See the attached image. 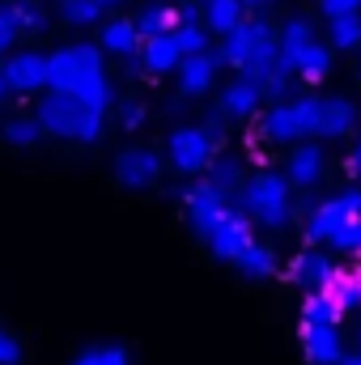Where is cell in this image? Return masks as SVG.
I'll return each mask as SVG.
<instances>
[{
  "mask_svg": "<svg viewBox=\"0 0 361 365\" xmlns=\"http://www.w3.org/2000/svg\"><path fill=\"white\" fill-rule=\"evenodd\" d=\"M34 119H39V128L43 132H51V136H60V140H81V145H90L102 136V110H93L86 106L77 93L68 90H51L39 98V110H34Z\"/></svg>",
  "mask_w": 361,
  "mask_h": 365,
  "instance_id": "1",
  "label": "cell"
},
{
  "mask_svg": "<svg viewBox=\"0 0 361 365\" xmlns=\"http://www.w3.org/2000/svg\"><path fill=\"white\" fill-rule=\"evenodd\" d=\"M234 208L247 212V221H255V225H264V230H285V225L293 221L289 179H285V175H272V170L247 175L243 191L234 195Z\"/></svg>",
  "mask_w": 361,
  "mask_h": 365,
  "instance_id": "2",
  "label": "cell"
},
{
  "mask_svg": "<svg viewBox=\"0 0 361 365\" xmlns=\"http://www.w3.org/2000/svg\"><path fill=\"white\" fill-rule=\"evenodd\" d=\"M319 106H323V98H315V93L272 102V110L260 119V136L272 140V145H289V140L315 136V128H319Z\"/></svg>",
  "mask_w": 361,
  "mask_h": 365,
  "instance_id": "3",
  "label": "cell"
},
{
  "mask_svg": "<svg viewBox=\"0 0 361 365\" xmlns=\"http://www.w3.org/2000/svg\"><path fill=\"white\" fill-rule=\"evenodd\" d=\"M98 73H106L98 43H73V47H60V51L47 56V90H68L73 93L77 86H86Z\"/></svg>",
  "mask_w": 361,
  "mask_h": 365,
  "instance_id": "4",
  "label": "cell"
},
{
  "mask_svg": "<svg viewBox=\"0 0 361 365\" xmlns=\"http://www.w3.org/2000/svg\"><path fill=\"white\" fill-rule=\"evenodd\" d=\"M166 153L179 175H204L208 162L217 158V128H175Z\"/></svg>",
  "mask_w": 361,
  "mask_h": 365,
  "instance_id": "5",
  "label": "cell"
},
{
  "mask_svg": "<svg viewBox=\"0 0 361 365\" xmlns=\"http://www.w3.org/2000/svg\"><path fill=\"white\" fill-rule=\"evenodd\" d=\"M264 43H276V30H272L264 17H243L230 34H221V51H217V60L230 64V68H243Z\"/></svg>",
  "mask_w": 361,
  "mask_h": 365,
  "instance_id": "6",
  "label": "cell"
},
{
  "mask_svg": "<svg viewBox=\"0 0 361 365\" xmlns=\"http://www.w3.org/2000/svg\"><path fill=\"white\" fill-rule=\"evenodd\" d=\"M349 217H361V187L340 191V195L323 200L319 208H310V217H306V238H310V242H327Z\"/></svg>",
  "mask_w": 361,
  "mask_h": 365,
  "instance_id": "7",
  "label": "cell"
},
{
  "mask_svg": "<svg viewBox=\"0 0 361 365\" xmlns=\"http://www.w3.org/2000/svg\"><path fill=\"white\" fill-rule=\"evenodd\" d=\"M183 208H187V225H191V234L195 238H208L213 234V225L234 208L217 187H208V182H195V187H187V195H183Z\"/></svg>",
  "mask_w": 361,
  "mask_h": 365,
  "instance_id": "8",
  "label": "cell"
},
{
  "mask_svg": "<svg viewBox=\"0 0 361 365\" xmlns=\"http://www.w3.org/2000/svg\"><path fill=\"white\" fill-rule=\"evenodd\" d=\"M204 242H208V251H213L217 259H230V264H234V259L255 242V238H251V221H247V212L230 208V212L213 225V234H208Z\"/></svg>",
  "mask_w": 361,
  "mask_h": 365,
  "instance_id": "9",
  "label": "cell"
},
{
  "mask_svg": "<svg viewBox=\"0 0 361 365\" xmlns=\"http://www.w3.org/2000/svg\"><path fill=\"white\" fill-rule=\"evenodd\" d=\"M0 77H4V90L9 93H34L47 90V56L43 51H17L0 64Z\"/></svg>",
  "mask_w": 361,
  "mask_h": 365,
  "instance_id": "10",
  "label": "cell"
},
{
  "mask_svg": "<svg viewBox=\"0 0 361 365\" xmlns=\"http://www.w3.org/2000/svg\"><path fill=\"white\" fill-rule=\"evenodd\" d=\"M158 175H162V158L153 149H145V145H132V149H123L115 158V179L123 182V187H132V191L153 187Z\"/></svg>",
  "mask_w": 361,
  "mask_h": 365,
  "instance_id": "11",
  "label": "cell"
},
{
  "mask_svg": "<svg viewBox=\"0 0 361 365\" xmlns=\"http://www.w3.org/2000/svg\"><path fill=\"white\" fill-rule=\"evenodd\" d=\"M217 56L213 51H195V56H183L179 60V93L187 98H204V93L213 90V77H217Z\"/></svg>",
  "mask_w": 361,
  "mask_h": 365,
  "instance_id": "12",
  "label": "cell"
},
{
  "mask_svg": "<svg viewBox=\"0 0 361 365\" xmlns=\"http://www.w3.org/2000/svg\"><path fill=\"white\" fill-rule=\"evenodd\" d=\"M260 102H264V86L238 73V77L221 90V115H225V119H251V115L260 110Z\"/></svg>",
  "mask_w": 361,
  "mask_h": 365,
  "instance_id": "13",
  "label": "cell"
},
{
  "mask_svg": "<svg viewBox=\"0 0 361 365\" xmlns=\"http://www.w3.org/2000/svg\"><path fill=\"white\" fill-rule=\"evenodd\" d=\"M336 276V264L319 251V247H310V251H302L298 259H293V268H289V280L293 284H302L306 293H315V289H327V280Z\"/></svg>",
  "mask_w": 361,
  "mask_h": 365,
  "instance_id": "14",
  "label": "cell"
},
{
  "mask_svg": "<svg viewBox=\"0 0 361 365\" xmlns=\"http://www.w3.org/2000/svg\"><path fill=\"white\" fill-rule=\"evenodd\" d=\"M285 179H289V187H302V191H310L315 182L323 179V149H319L315 140L298 145V149L289 153V170H285Z\"/></svg>",
  "mask_w": 361,
  "mask_h": 365,
  "instance_id": "15",
  "label": "cell"
},
{
  "mask_svg": "<svg viewBox=\"0 0 361 365\" xmlns=\"http://www.w3.org/2000/svg\"><path fill=\"white\" fill-rule=\"evenodd\" d=\"M302 349L310 365H340L345 361V344L336 327H302Z\"/></svg>",
  "mask_w": 361,
  "mask_h": 365,
  "instance_id": "16",
  "label": "cell"
},
{
  "mask_svg": "<svg viewBox=\"0 0 361 365\" xmlns=\"http://www.w3.org/2000/svg\"><path fill=\"white\" fill-rule=\"evenodd\" d=\"M276 38H280V51H276V68H285V73H298L293 64H298L302 47L315 38V26H310L306 17H289V21L276 30Z\"/></svg>",
  "mask_w": 361,
  "mask_h": 365,
  "instance_id": "17",
  "label": "cell"
},
{
  "mask_svg": "<svg viewBox=\"0 0 361 365\" xmlns=\"http://www.w3.org/2000/svg\"><path fill=\"white\" fill-rule=\"evenodd\" d=\"M353 128H357V106H353L349 98H323L315 136H327V140H336V136H349Z\"/></svg>",
  "mask_w": 361,
  "mask_h": 365,
  "instance_id": "18",
  "label": "cell"
},
{
  "mask_svg": "<svg viewBox=\"0 0 361 365\" xmlns=\"http://www.w3.org/2000/svg\"><path fill=\"white\" fill-rule=\"evenodd\" d=\"M204 182H208V187H217L225 200H234V195L243 191V182H247V162H243V158H234V153H221V158H213V162H208Z\"/></svg>",
  "mask_w": 361,
  "mask_h": 365,
  "instance_id": "19",
  "label": "cell"
},
{
  "mask_svg": "<svg viewBox=\"0 0 361 365\" xmlns=\"http://www.w3.org/2000/svg\"><path fill=\"white\" fill-rule=\"evenodd\" d=\"M183 60L179 43H175V30H166V34H149L145 43H141V64L149 68V73H175Z\"/></svg>",
  "mask_w": 361,
  "mask_h": 365,
  "instance_id": "20",
  "label": "cell"
},
{
  "mask_svg": "<svg viewBox=\"0 0 361 365\" xmlns=\"http://www.w3.org/2000/svg\"><path fill=\"white\" fill-rule=\"evenodd\" d=\"M141 43H145V34L136 30V21L119 17V21H106V26H102V43H98V47H102L106 56H136Z\"/></svg>",
  "mask_w": 361,
  "mask_h": 365,
  "instance_id": "21",
  "label": "cell"
},
{
  "mask_svg": "<svg viewBox=\"0 0 361 365\" xmlns=\"http://www.w3.org/2000/svg\"><path fill=\"white\" fill-rule=\"evenodd\" d=\"M200 13H204V26H208L213 34H230V30L247 17L243 0H200Z\"/></svg>",
  "mask_w": 361,
  "mask_h": 365,
  "instance_id": "22",
  "label": "cell"
},
{
  "mask_svg": "<svg viewBox=\"0 0 361 365\" xmlns=\"http://www.w3.org/2000/svg\"><path fill=\"white\" fill-rule=\"evenodd\" d=\"M136 30L149 38V34H166V30H175L179 26V4H166V0H158V4H149V9H141L136 17Z\"/></svg>",
  "mask_w": 361,
  "mask_h": 365,
  "instance_id": "23",
  "label": "cell"
},
{
  "mask_svg": "<svg viewBox=\"0 0 361 365\" xmlns=\"http://www.w3.org/2000/svg\"><path fill=\"white\" fill-rule=\"evenodd\" d=\"M340 314H345V310H340L323 289H315V293L302 302V327H336Z\"/></svg>",
  "mask_w": 361,
  "mask_h": 365,
  "instance_id": "24",
  "label": "cell"
},
{
  "mask_svg": "<svg viewBox=\"0 0 361 365\" xmlns=\"http://www.w3.org/2000/svg\"><path fill=\"white\" fill-rule=\"evenodd\" d=\"M234 264H238V272L251 276V280H268V276H276V251L264 247V242H251Z\"/></svg>",
  "mask_w": 361,
  "mask_h": 365,
  "instance_id": "25",
  "label": "cell"
},
{
  "mask_svg": "<svg viewBox=\"0 0 361 365\" xmlns=\"http://www.w3.org/2000/svg\"><path fill=\"white\" fill-rule=\"evenodd\" d=\"M298 77H306V81H323L327 73H332V51L319 43V38H310L306 47H302V56H298Z\"/></svg>",
  "mask_w": 361,
  "mask_h": 365,
  "instance_id": "26",
  "label": "cell"
},
{
  "mask_svg": "<svg viewBox=\"0 0 361 365\" xmlns=\"http://www.w3.org/2000/svg\"><path fill=\"white\" fill-rule=\"evenodd\" d=\"M340 310H353V306H361V272H336L332 280H327V289H323Z\"/></svg>",
  "mask_w": 361,
  "mask_h": 365,
  "instance_id": "27",
  "label": "cell"
},
{
  "mask_svg": "<svg viewBox=\"0 0 361 365\" xmlns=\"http://www.w3.org/2000/svg\"><path fill=\"white\" fill-rule=\"evenodd\" d=\"M73 93H77V98H81L86 106H93V110H102V115H106V110L115 106V86L106 81V73H98V77H90L86 86H77Z\"/></svg>",
  "mask_w": 361,
  "mask_h": 365,
  "instance_id": "28",
  "label": "cell"
},
{
  "mask_svg": "<svg viewBox=\"0 0 361 365\" xmlns=\"http://www.w3.org/2000/svg\"><path fill=\"white\" fill-rule=\"evenodd\" d=\"M4 140H9L13 149H30V145H39V140H43V128H39V119H34V115H17V119H9V123H4Z\"/></svg>",
  "mask_w": 361,
  "mask_h": 365,
  "instance_id": "29",
  "label": "cell"
},
{
  "mask_svg": "<svg viewBox=\"0 0 361 365\" xmlns=\"http://www.w3.org/2000/svg\"><path fill=\"white\" fill-rule=\"evenodd\" d=\"M327 26H332V43L340 47V51H353L361 43V13H340V17H327Z\"/></svg>",
  "mask_w": 361,
  "mask_h": 365,
  "instance_id": "30",
  "label": "cell"
},
{
  "mask_svg": "<svg viewBox=\"0 0 361 365\" xmlns=\"http://www.w3.org/2000/svg\"><path fill=\"white\" fill-rule=\"evenodd\" d=\"M327 247L340 251V255H361V217H349V221L327 238Z\"/></svg>",
  "mask_w": 361,
  "mask_h": 365,
  "instance_id": "31",
  "label": "cell"
},
{
  "mask_svg": "<svg viewBox=\"0 0 361 365\" xmlns=\"http://www.w3.org/2000/svg\"><path fill=\"white\" fill-rule=\"evenodd\" d=\"M175 43H179L183 56L208 51V38H204V26H200V21H179V26H175Z\"/></svg>",
  "mask_w": 361,
  "mask_h": 365,
  "instance_id": "32",
  "label": "cell"
},
{
  "mask_svg": "<svg viewBox=\"0 0 361 365\" xmlns=\"http://www.w3.org/2000/svg\"><path fill=\"white\" fill-rule=\"evenodd\" d=\"M64 21L68 26H93L98 17H102V4L98 0H64Z\"/></svg>",
  "mask_w": 361,
  "mask_h": 365,
  "instance_id": "33",
  "label": "cell"
},
{
  "mask_svg": "<svg viewBox=\"0 0 361 365\" xmlns=\"http://www.w3.org/2000/svg\"><path fill=\"white\" fill-rule=\"evenodd\" d=\"M73 365H128V353L119 344H98V349H86Z\"/></svg>",
  "mask_w": 361,
  "mask_h": 365,
  "instance_id": "34",
  "label": "cell"
},
{
  "mask_svg": "<svg viewBox=\"0 0 361 365\" xmlns=\"http://www.w3.org/2000/svg\"><path fill=\"white\" fill-rule=\"evenodd\" d=\"M293 77H298V73L272 68L268 77H264V98H268V102H285V98H289V90H293Z\"/></svg>",
  "mask_w": 361,
  "mask_h": 365,
  "instance_id": "35",
  "label": "cell"
},
{
  "mask_svg": "<svg viewBox=\"0 0 361 365\" xmlns=\"http://www.w3.org/2000/svg\"><path fill=\"white\" fill-rule=\"evenodd\" d=\"M17 38H21V21H17L13 4H4V9H0V51H9Z\"/></svg>",
  "mask_w": 361,
  "mask_h": 365,
  "instance_id": "36",
  "label": "cell"
},
{
  "mask_svg": "<svg viewBox=\"0 0 361 365\" xmlns=\"http://www.w3.org/2000/svg\"><path fill=\"white\" fill-rule=\"evenodd\" d=\"M13 13H17V21H21V34H26V30H43V26H47L43 9H34V4H26V0H13Z\"/></svg>",
  "mask_w": 361,
  "mask_h": 365,
  "instance_id": "37",
  "label": "cell"
},
{
  "mask_svg": "<svg viewBox=\"0 0 361 365\" xmlns=\"http://www.w3.org/2000/svg\"><path fill=\"white\" fill-rule=\"evenodd\" d=\"M145 119H149V106H145V102H136V98H132V102H123V106H119V123H123L128 132H136Z\"/></svg>",
  "mask_w": 361,
  "mask_h": 365,
  "instance_id": "38",
  "label": "cell"
},
{
  "mask_svg": "<svg viewBox=\"0 0 361 365\" xmlns=\"http://www.w3.org/2000/svg\"><path fill=\"white\" fill-rule=\"evenodd\" d=\"M17 361H21V344L0 327V365H17Z\"/></svg>",
  "mask_w": 361,
  "mask_h": 365,
  "instance_id": "39",
  "label": "cell"
},
{
  "mask_svg": "<svg viewBox=\"0 0 361 365\" xmlns=\"http://www.w3.org/2000/svg\"><path fill=\"white\" fill-rule=\"evenodd\" d=\"M323 17H340V13H361V0H319Z\"/></svg>",
  "mask_w": 361,
  "mask_h": 365,
  "instance_id": "40",
  "label": "cell"
},
{
  "mask_svg": "<svg viewBox=\"0 0 361 365\" xmlns=\"http://www.w3.org/2000/svg\"><path fill=\"white\" fill-rule=\"evenodd\" d=\"M349 170H353V175H361V140H357V149H353V158H349Z\"/></svg>",
  "mask_w": 361,
  "mask_h": 365,
  "instance_id": "41",
  "label": "cell"
},
{
  "mask_svg": "<svg viewBox=\"0 0 361 365\" xmlns=\"http://www.w3.org/2000/svg\"><path fill=\"white\" fill-rule=\"evenodd\" d=\"M340 365H361V353H353V357H345Z\"/></svg>",
  "mask_w": 361,
  "mask_h": 365,
  "instance_id": "42",
  "label": "cell"
},
{
  "mask_svg": "<svg viewBox=\"0 0 361 365\" xmlns=\"http://www.w3.org/2000/svg\"><path fill=\"white\" fill-rule=\"evenodd\" d=\"M98 4H102V9H115V4H123V0H98Z\"/></svg>",
  "mask_w": 361,
  "mask_h": 365,
  "instance_id": "43",
  "label": "cell"
},
{
  "mask_svg": "<svg viewBox=\"0 0 361 365\" xmlns=\"http://www.w3.org/2000/svg\"><path fill=\"white\" fill-rule=\"evenodd\" d=\"M4 93H9V90H4V77H0V102H4Z\"/></svg>",
  "mask_w": 361,
  "mask_h": 365,
  "instance_id": "44",
  "label": "cell"
},
{
  "mask_svg": "<svg viewBox=\"0 0 361 365\" xmlns=\"http://www.w3.org/2000/svg\"><path fill=\"white\" fill-rule=\"evenodd\" d=\"M357 344H361V331H357Z\"/></svg>",
  "mask_w": 361,
  "mask_h": 365,
  "instance_id": "45",
  "label": "cell"
}]
</instances>
